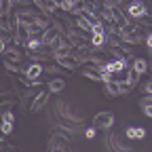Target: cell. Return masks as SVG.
<instances>
[{"mask_svg": "<svg viewBox=\"0 0 152 152\" xmlns=\"http://www.w3.org/2000/svg\"><path fill=\"white\" fill-rule=\"evenodd\" d=\"M148 15H150V9L142 2V0H133V2L127 4V17L131 21H144Z\"/></svg>", "mask_w": 152, "mask_h": 152, "instance_id": "cell-1", "label": "cell"}, {"mask_svg": "<svg viewBox=\"0 0 152 152\" xmlns=\"http://www.w3.org/2000/svg\"><path fill=\"white\" fill-rule=\"evenodd\" d=\"M114 123H116V118H114V112H110V110H102V112H97L93 116V127L95 129L108 131V129H112Z\"/></svg>", "mask_w": 152, "mask_h": 152, "instance_id": "cell-2", "label": "cell"}, {"mask_svg": "<svg viewBox=\"0 0 152 152\" xmlns=\"http://www.w3.org/2000/svg\"><path fill=\"white\" fill-rule=\"evenodd\" d=\"M106 148L110 150V152H135L131 146H127L116 133H108L106 135Z\"/></svg>", "mask_w": 152, "mask_h": 152, "instance_id": "cell-3", "label": "cell"}, {"mask_svg": "<svg viewBox=\"0 0 152 152\" xmlns=\"http://www.w3.org/2000/svg\"><path fill=\"white\" fill-rule=\"evenodd\" d=\"M42 72H45V66H42V64L32 61V64H28V66H26V70H23V78H26V80H30V83H36V80H40Z\"/></svg>", "mask_w": 152, "mask_h": 152, "instance_id": "cell-4", "label": "cell"}, {"mask_svg": "<svg viewBox=\"0 0 152 152\" xmlns=\"http://www.w3.org/2000/svg\"><path fill=\"white\" fill-rule=\"evenodd\" d=\"M47 99H49V91H40V93L34 97V102L30 104V110H32V112H40V110L47 106Z\"/></svg>", "mask_w": 152, "mask_h": 152, "instance_id": "cell-5", "label": "cell"}, {"mask_svg": "<svg viewBox=\"0 0 152 152\" xmlns=\"http://www.w3.org/2000/svg\"><path fill=\"white\" fill-rule=\"evenodd\" d=\"M66 89V80L61 78V76H53V78L47 83V91H49V95L51 93H61Z\"/></svg>", "mask_w": 152, "mask_h": 152, "instance_id": "cell-6", "label": "cell"}, {"mask_svg": "<svg viewBox=\"0 0 152 152\" xmlns=\"http://www.w3.org/2000/svg\"><path fill=\"white\" fill-rule=\"evenodd\" d=\"M129 68H131V70H135L140 76H144V74L150 70V64H148V59H144V57H133V61H131Z\"/></svg>", "mask_w": 152, "mask_h": 152, "instance_id": "cell-7", "label": "cell"}, {"mask_svg": "<svg viewBox=\"0 0 152 152\" xmlns=\"http://www.w3.org/2000/svg\"><path fill=\"white\" fill-rule=\"evenodd\" d=\"M125 137H127V140L142 142V140L146 137V129H144V127H127V129H125Z\"/></svg>", "mask_w": 152, "mask_h": 152, "instance_id": "cell-8", "label": "cell"}, {"mask_svg": "<svg viewBox=\"0 0 152 152\" xmlns=\"http://www.w3.org/2000/svg\"><path fill=\"white\" fill-rule=\"evenodd\" d=\"M59 68H64V70H74V68H78L80 64L74 59V55H66V57H57V59H53Z\"/></svg>", "mask_w": 152, "mask_h": 152, "instance_id": "cell-9", "label": "cell"}, {"mask_svg": "<svg viewBox=\"0 0 152 152\" xmlns=\"http://www.w3.org/2000/svg\"><path fill=\"white\" fill-rule=\"evenodd\" d=\"M34 7L42 9V11H45V15L49 13V17H51V13H55V11H57V2H42V0H34Z\"/></svg>", "mask_w": 152, "mask_h": 152, "instance_id": "cell-10", "label": "cell"}, {"mask_svg": "<svg viewBox=\"0 0 152 152\" xmlns=\"http://www.w3.org/2000/svg\"><path fill=\"white\" fill-rule=\"evenodd\" d=\"M125 80H127L133 89H135V85H140V80H142V76H140L135 70H131V68H129V70H127V78H125Z\"/></svg>", "mask_w": 152, "mask_h": 152, "instance_id": "cell-11", "label": "cell"}, {"mask_svg": "<svg viewBox=\"0 0 152 152\" xmlns=\"http://www.w3.org/2000/svg\"><path fill=\"white\" fill-rule=\"evenodd\" d=\"M83 74L87 76V78H91V80H97V83H99V70L95 68V66H89V68H85V70H83Z\"/></svg>", "mask_w": 152, "mask_h": 152, "instance_id": "cell-12", "label": "cell"}, {"mask_svg": "<svg viewBox=\"0 0 152 152\" xmlns=\"http://www.w3.org/2000/svg\"><path fill=\"white\" fill-rule=\"evenodd\" d=\"M116 85H118V93H121V95H127V93L133 91V87H131L125 78H123V80H116Z\"/></svg>", "mask_w": 152, "mask_h": 152, "instance_id": "cell-13", "label": "cell"}, {"mask_svg": "<svg viewBox=\"0 0 152 152\" xmlns=\"http://www.w3.org/2000/svg\"><path fill=\"white\" fill-rule=\"evenodd\" d=\"M74 0H61V2H57V9H61V11H66V13H72V9H74Z\"/></svg>", "mask_w": 152, "mask_h": 152, "instance_id": "cell-14", "label": "cell"}, {"mask_svg": "<svg viewBox=\"0 0 152 152\" xmlns=\"http://www.w3.org/2000/svg\"><path fill=\"white\" fill-rule=\"evenodd\" d=\"M104 87H106V93H108V95H112V97H118V95H121V93H118V85H116V83H108V85H104Z\"/></svg>", "mask_w": 152, "mask_h": 152, "instance_id": "cell-15", "label": "cell"}, {"mask_svg": "<svg viewBox=\"0 0 152 152\" xmlns=\"http://www.w3.org/2000/svg\"><path fill=\"white\" fill-rule=\"evenodd\" d=\"M13 129H15V125H11V123H0V133H2V137L4 135H11Z\"/></svg>", "mask_w": 152, "mask_h": 152, "instance_id": "cell-16", "label": "cell"}, {"mask_svg": "<svg viewBox=\"0 0 152 152\" xmlns=\"http://www.w3.org/2000/svg\"><path fill=\"white\" fill-rule=\"evenodd\" d=\"M0 123H11V125H15V114L9 110V112H4L2 116H0Z\"/></svg>", "mask_w": 152, "mask_h": 152, "instance_id": "cell-17", "label": "cell"}, {"mask_svg": "<svg viewBox=\"0 0 152 152\" xmlns=\"http://www.w3.org/2000/svg\"><path fill=\"white\" fill-rule=\"evenodd\" d=\"M95 135H97V129H95V127H87L85 129V137L87 140H95Z\"/></svg>", "mask_w": 152, "mask_h": 152, "instance_id": "cell-18", "label": "cell"}, {"mask_svg": "<svg viewBox=\"0 0 152 152\" xmlns=\"http://www.w3.org/2000/svg\"><path fill=\"white\" fill-rule=\"evenodd\" d=\"M140 106L146 108V106H152V95H144V97L140 99Z\"/></svg>", "mask_w": 152, "mask_h": 152, "instance_id": "cell-19", "label": "cell"}, {"mask_svg": "<svg viewBox=\"0 0 152 152\" xmlns=\"http://www.w3.org/2000/svg\"><path fill=\"white\" fill-rule=\"evenodd\" d=\"M142 89H144V93H146V95H152V78H150V80H148Z\"/></svg>", "mask_w": 152, "mask_h": 152, "instance_id": "cell-20", "label": "cell"}, {"mask_svg": "<svg viewBox=\"0 0 152 152\" xmlns=\"http://www.w3.org/2000/svg\"><path fill=\"white\" fill-rule=\"evenodd\" d=\"M4 53H7V40L0 38V55H4Z\"/></svg>", "mask_w": 152, "mask_h": 152, "instance_id": "cell-21", "label": "cell"}, {"mask_svg": "<svg viewBox=\"0 0 152 152\" xmlns=\"http://www.w3.org/2000/svg\"><path fill=\"white\" fill-rule=\"evenodd\" d=\"M142 110H144V114H146L148 118H152V106H146V108H142Z\"/></svg>", "mask_w": 152, "mask_h": 152, "instance_id": "cell-22", "label": "cell"}]
</instances>
